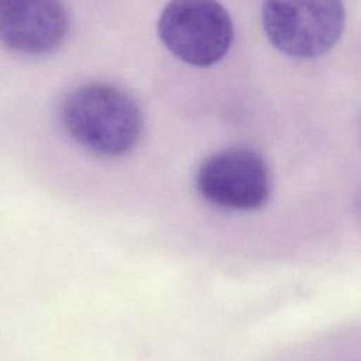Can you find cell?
<instances>
[{"instance_id": "1", "label": "cell", "mask_w": 361, "mask_h": 361, "mask_svg": "<svg viewBox=\"0 0 361 361\" xmlns=\"http://www.w3.org/2000/svg\"><path fill=\"white\" fill-rule=\"evenodd\" d=\"M61 120L72 140L103 157L128 152L142 130L135 100L106 83H90L72 90L62 103Z\"/></svg>"}, {"instance_id": "2", "label": "cell", "mask_w": 361, "mask_h": 361, "mask_svg": "<svg viewBox=\"0 0 361 361\" xmlns=\"http://www.w3.org/2000/svg\"><path fill=\"white\" fill-rule=\"evenodd\" d=\"M162 44L180 61L212 66L228 52L234 28L227 10L216 1L179 0L165 6L158 21Z\"/></svg>"}, {"instance_id": "3", "label": "cell", "mask_w": 361, "mask_h": 361, "mask_svg": "<svg viewBox=\"0 0 361 361\" xmlns=\"http://www.w3.org/2000/svg\"><path fill=\"white\" fill-rule=\"evenodd\" d=\"M262 27L282 54L310 59L330 51L340 39L345 10L340 1H267Z\"/></svg>"}, {"instance_id": "4", "label": "cell", "mask_w": 361, "mask_h": 361, "mask_svg": "<svg viewBox=\"0 0 361 361\" xmlns=\"http://www.w3.org/2000/svg\"><path fill=\"white\" fill-rule=\"evenodd\" d=\"M199 193L212 204L231 210H257L272 193L265 159L248 148H227L206 158L197 169Z\"/></svg>"}, {"instance_id": "5", "label": "cell", "mask_w": 361, "mask_h": 361, "mask_svg": "<svg viewBox=\"0 0 361 361\" xmlns=\"http://www.w3.org/2000/svg\"><path fill=\"white\" fill-rule=\"evenodd\" d=\"M69 30L63 4L52 0H0V44L21 54L58 48Z\"/></svg>"}, {"instance_id": "6", "label": "cell", "mask_w": 361, "mask_h": 361, "mask_svg": "<svg viewBox=\"0 0 361 361\" xmlns=\"http://www.w3.org/2000/svg\"><path fill=\"white\" fill-rule=\"evenodd\" d=\"M355 216L358 219V221L361 223V190L357 196V200H355Z\"/></svg>"}]
</instances>
